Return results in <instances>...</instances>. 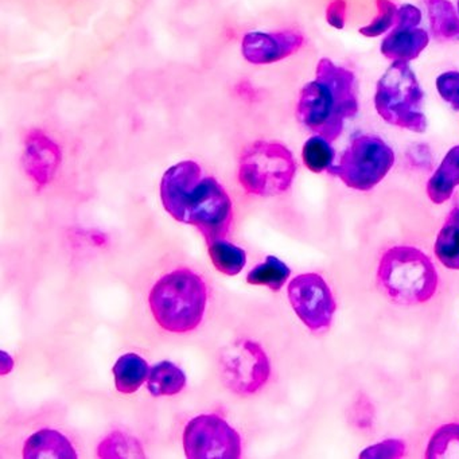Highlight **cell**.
Returning <instances> with one entry per match:
<instances>
[{
    "mask_svg": "<svg viewBox=\"0 0 459 459\" xmlns=\"http://www.w3.org/2000/svg\"><path fill=\"white\" fill-rule=\"evenodd\" d=\"M458 12H459V0H458Z\"/></svg>",
    "mask_w": 459,
    "mask_h": 459,
    "instance_id": "4dcf8cb0",
    "label": "cell"
},
{
    "mask_svg": "<svg viewBox=\"0 0 459 459\" xmlns=\"http://www.w3.org/2000/svg\"><path fill=\"white\" fill-rule=\"evenodd\" d=\"M405 451H407V447H405V443L403 440L388 439L365 448L359 454V458H403L405 455Z\"/></svg>",
    "mask_w": 459,
    "mask_h": 459,
    "instance_id": "4316f807",
    "label": "cell"
},
{
    "mask_svg": "<svg viewBox=\"0 0 459 459\" xmlns=\"http://www.w3.org/2000/svg\"><path fill=\"white\" fill-rule=\"evenodd\" d=\"M359 85L353 72L322 58L316 79L300 91L297 117L300 125L329 142L337 141L346 120L359 114Z\"/></svg>",
    "mask_w": 459,
    "mask_h": 459,
    "instance_id": "7a4b0ae2",
    "label": "cell"
},
{
    "mask_svg": "<svg viewBox=\"0 0 459 459\" xmlns=\"http://www.w3.org/2000/svg\"><path fill=\"white\" fill-rule=\"evenodd\" d=\"M187 378L184 370L171 361H160L150 369L147 389L155 397L174 396L184 391Z\"/></svg>",
    "mask_w": 459,
    "mask_h": 459,
    "instance_id": "e0dca14e",
    "label": "cell"
},
{
    "mask_svg": "<svg viewBox=\"0 0 459 459\" xmlns=\"http://www.w3.org/2000/svg\"><path fill=\"white\" fill-rule=\"evenodd\" d=\"M432 34L443 41H459V12L448 0H427Z\"/></svg>",
    "mask_w": 459,
    "mask_h": 459,
    "instance_id": "d6986e66",
    "label": "cell"
},
{
    "mask_svg": "<svg viewBox=\"0 0 459 459\" xmlns=\"http://www.w3.org/2000/svg\"><path fill=\"white\" fill-rule=\"evenodd\" d=\"M220 373L228 389L248 396L256 394L270 380L271 362L260 343L238 340L222 351Z\"/></svg>",
    "mask_w": 459,
    "mask_h": 459,
    "instance_id": "ba28073f",
    "label": "cell"
},
{
    "mask_svg": "<svg viewBox=\"0 0 459 459\" xmlns=\"http://www.w3.org/2000/svg\"><path fill=\"white\" fill-rule=\"evenodd\" d=\"M437 90L440 98L454 109L459 111V72H446L437 79Z\"/></svg>",
    "mask_w": 459,
    "mask_h": 459,
    "instance_id": "484cf974",
    "label": "cell"
},
{
    "mask_svg": "<svg viewBox=\"0 0 459 459\" xmlns=\"http://www.w3.org/2000/svg\"><path fill=\"white\" fill-rule=\"evenodd\" d=\"M22 455L25 459L79 458L71 440L52 429H42L30 435L23 445Z\"/></svg>",
    "mask_w": 459,
    "mask_h": 459,
    "instance_id": "5bb4252c",
    "label": "cell"
},
{
    "mask_svg": "<svg viewBox=\"0 0 459 459\" xmlns=\"http://www.w3.org/2000/svg\"><path fill=\"white\" fill-rule=\"evenodd\" d=\"M423 101V91L407 63H392L376 85L375 108L378 117L402 130L416 134L427 130Z\"/></svg>",
    "mask_w": 459,
    "mask_h": 459,
    "instance_id": "5b68a950",
    "label": "cell"
},
{
    "mask_svg": "<svg viewBox=\"0 0 459 459\" xmlns=\"http://www.w3.org/2000/svg\"><path fill=\"white\" fill-rule=\"evenodd\" d=\"M160 190L165 211L176 221L197 228L206 244L230 236L235 217L232 200L214 177L204 176L195 160L171 166Z\"/></svg>",
    "mask_w": 459,
    "mask_h": 459,
    "instance_id": "6da1fadb",
    "label": "cell"
},
{
    "mask_svg": "<svg viewBox=\"0 0 459 459\" xmlns=\"http://www.w3.org/2000/svg\"><path fill=\"white\" fill-rule=\"evenodd\" d=\"M376 281L388 299L403 306L429 302L439 283L431 259L410 246L392 247L381 256Z\"/></svg>",
    "mask_w": 459,
    "mask_h": 459,
    "instance_id": "277c9868",
    "label": "cell"
},
{
    "mask_svg": "<svg viewBox=\"0 0 459 459\" xmlns=\"http://www.w3.org/2000/svg\"><path fill=\"white\" fill-rule=\"evenodd\" d=\"M456 186H459V146L453 147L446 154L439 168L427 182V195L432 203L440 205L450 200Z\"/></svg>",
    "mask_w": 459,
    "mask_h": 459,
    "instance_id": "9a60e30c",
    "label": "cell"
},
{
    "mask_svg": "<svg viewBox=\"0 0 459 459\" xmlns=\"http://www.w3.org/2000/svg\"><path fill=\"white\" fill-rule=\"evenodd\" d=\"M421 13L412 4H403L397 9L396 22L391 33L381 42V53L384 57L410 64L416 60L426 49L429 42L426 30L419 28Z\"/></svg>",
    "mask_w": 459,
    "mask_h": 459,
    "instance_id": "8fae6325",
    "label": "cell"
},
{
    "mask_svg": "<svg viewBox=\"0 0 459 459\" xmlns=\"http://www.w3.org/2000/svg\"><path fill=\"white\" fill-rule=\"evenodd\" d=\"M208 305V287L189 268H177L158 279L149 294V306L157 324L174 334L200 326Z\"/></svg>",
    "mask_w": 459,
    "mask_h": 459,
    "instance_id": "3957f363",
    "label": "cell"
},
{
    "mask_svg": "<svg viewBox=\"0 0 459 459\" xmlns=\"http://www.w3.org/2000/svg\"><path fill=\"white\" fill-rule=\"evenodd\" d=\"M351 421L359 429H368L375 421V407L368 397L361 396L351 404Z\"/></svg>",
    "mask_w": 459,
    "mask_h": 459,
    "instance_id": "83f0119b",
    "label": "cell"
},
{
    "mask_svg": "<svg viewBox=\"0 0 459 459\" xmlns=\"http://www.w3.org/2000/svg\"><path fill=\"white\" fill-rule=\"evenodd\" d=\"M303 42L305 37L299 31H251L243 37L241 53L249 64L270 65L295 55L303 47Z\"/></svg>",
    "mask_w": 459,
    "mask_h": 459,
    "instance_id": "7c38bea8",
    "label": "cell"
},
{
    "mask_svg": "<svg viewBox=\"0 0 459 459\" xmlns=\"http://www.w3.org/2000/svg\"><path fill=\"white\" fill-rule=\"evenodd\" d=\"M146 359L136 353L123 354L114 367L115 386L120 394H135L149 378Z\"/></svg>",
    "mask_w": 459,
    "mask_h": 459,
    "instance_id": "2e32d148",
    "label": "cell"
},
{
    "mask_svg": "<svg viewBox=\"0 0 459 459\" xmlns=\"http://www.w3.org/2000/svg\"><path fill=\"white\" fill-rule=\"evenodd\" d=\"M185 455L189 459H238L241 437L216 413L195 416L185 427Z\"/></svg>",
    "mask_w": 459,
    "mask_h": 459,
    "instance_id": "9c48e42d",
    "label": "cell"
},
{
    "mask_svg": "<svg viewBox=\"0 0 459 459\" xmlns=\"http://www.w3.org/2000/svg\"><path fill=\"white\" fill-rule=\"evenodd\" d=\"M394 165V152L380 136H356L343 152L338 165L327 173L340 178L346 186L368 192L377 186Z\"/></svg>",
    "mask_w": 459,
    "mask_h": 459,
    "instance_id": "52a82bcc",
    "label": "cell"
},
{
    "mask_svg": "<svg viewBox=\"0 0 459 459\" xmlns=\"http://www.w3.org/2000/svg\"><path fill=\"white\" fill-rule=\"evenodd\" d=\"M424 456L427 459L459 458V423L437 427L429 437Z\"/></svg>",
    "mask_w": 459,
    "mask_h": 459,
    "instance_id": "603a6c76",
    "label": "cell"
},
{
    "mask_svg": "<svg viewBox=\"0 0 459 459\" xmlns=\"http://www.w3.org/2000/svg\"><path fill=\"white\" fill-rule=\"evenodd\" d=\"M346 10H348V4H346L345 0H333L326 10V21L329 25L335 29H343Z\"/></svg>",
    "mask_w": 459,
    "mask_h": 459,
    "instance_id": "f1b7e54d",
    "label": "cell"
},
{
    "mask_svg": "<svg viewBox=\"0 0 459 459\" xmlns=\"http://www.w3.org/2000/svg\"><path fill=\"white\" fill-rule=\"evenodd\" d=\"M297 174L292 152L278 142H255L238 160V178L248 195L275 197L291 187Z\"/></svg>",
    "mask_w": 459,
    "mask_h": 459,
    "instance_id": "8992f818",
    "label": "cell"
},
{
    "mask_svg": "<svg viewBox=\"0 0 459 459\" xmlns=\"http://www.w3.org/2000/svg\"><path fill=\"white\" fill-rule=\"evenodd\" d=\"M63 160L60 146L47 134L33 130L25 138L23 169L29 178L42 189L55 178Z\"/></svg>",
    "mask_w": 459,
    "mask_h": 459,
    "instance_id": "4fadbf2b",
    "label": "cell"
},
{
    "mask_svg": "<svg viewBox=\"0 0 459 459\" xmlns=\"http://www.w3.org/2000/svg\"><path fill=\"white\" fill-rule=\"evenodd\" d=\"M291 307L298 318L313 333L326 332L332 326L337 303L329 284L318 273L295 276L287 289Z\"/></svg>",
    "mask_w": 459,
    "mask_h": 459,
    "instance_id": "30bf717a",
    "label": "cell"
},
{
    "mask_svg": "<svg viewBox=\"0 0 459 459\" xmlns=\"http://www.w3.org/2000/svg\"><path fill=\"white\" fill-rule=\"evenodd\" d=\"M208 254L216 270L224 275H238L246 267V251L240 247L230 243L227 238L209 243Z\"/></svg>",
    "mask_w": 459,
    "mask_h": 459,
    "instance_id": "ffe728a7",
    "label": "cell"
},
{
    "mask_svg": "<svg viewBox=\"0 0 459 459\" xmlns=\"http://www.w3.org/2000/svg\"><path fill=\"white\" fill-rule=\"evenodd\" d=\"M2 367H0V373L2 375H7V373L12 372L13 367H14V359H12V356L6 353V351H2Z\"/></svg>",
    "mask_w": 459,
    "mask_h": 459,
    "instance_id": "f546056e",
    "label": "cell"
},
{
    "mask_svg": "<svg viewBox=\"0 0 459 459\" xmlns=\"http://www.w3.org/2000/svg\"><path fill=\"white\" fill-rule=\"evenodd\" d=\"M376 4H377V15L369 25L359 29V33L362 36H381L389 29L394 28V22H396L397 9H399L396 4H392L391 0H376Z\"/></svg>",
    "mask_w": 459,
    "mask_h": 459,
    "instance_id": "d4e9b609",
    "label": "cell"
},
{
    "mask_svg": "<svg viewBox=\"0 0 459 459\" xmlns=\"http://www.w3.org/2000/svg\"><path fill=\"white\" fill-rule=\"evenodd\" d=\"M437 260L450 270H459V208L446 217L434 246Z\"/></svg>",
    "mask_w": 459,
    "mask_h": 459,
    "instance_id": "ac0fdd59",
    "label": "cell"
},
{
    "mask_svg": "<svg viewBox=\"0 0 459 459\" xmlns=\"http://www.w3.org/2000/svg\"><path fill=\"white\" fill-rule=\"evenodd\" d=\"M335 152L332 142L319 135L311 136L302 149V160L306 168L316 174L329 171L334 166Z\"/></svg>",
    "mask_w": 459,
    "mask_h": 459,
    "instance_id": "cb8c5ba5",
    "label": "cell"
},
{
    "mask_svg": "<svg viewBox=\"0 0 459 459\" xmlns=\"http://www.w3.org/2000/svg\"><path fill=\"white\" fill-rule=\"evenodd\" d=\"M98 456L103 459L146 458L143 446L136 437L115 431L101 440L98 447Z\"/></svg>",
    "mask_w": 459,
    "mask_h": 459,
    "instance_id": "7402d4cb",
    "label": "cell"
},
{
    "mask_svg": "<svg viewBox=\"0 0 459 459\" xmlns=\"http://www.w3.org/2000/svg\"><path fill=\"white\" fill-rule=\"evenodd\" d=\"M291 270L286 263L275 256L265 257L264 262L252 268L247 275V281L254 286H265L273 291H279L289 281Z\"/></svg>",
    "mask_w": 459,
    "mask_h": 459,
    "instance_id": "44dd1931",
    "label": "cell"
}]
</instances>
